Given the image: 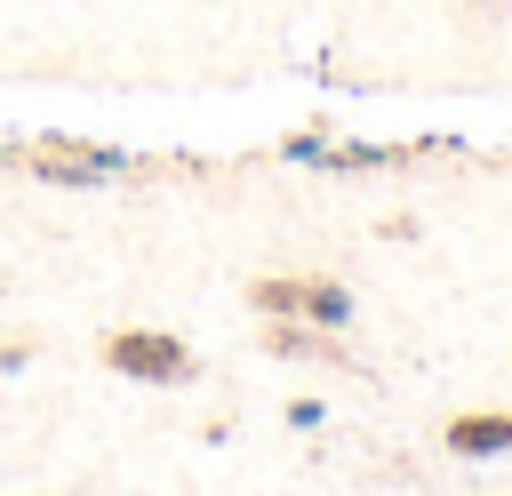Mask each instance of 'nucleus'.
<instances>
[{"instance_id":"2","label":"nucleus","mask_w":512,"mask_h":496,"mask_svg":"<svg viewBox=\"0 0 512 496\" xmlns=\"http://www.w3.org/2000/svg\"><path fill=\"white\" fill-rule=\"evenodd\" d=\"M120 168V152H96V144H32V176L48 184H104Z\"/></svg>"},{"instance_id":"5","label":"nucleus","mask_w":512,"mask_h":496,"mask_svg":"<svg viewBox=\"0 0 512 496\" xmlns=\"http://www.w3.org/2000/svg\"><path fill=\"white\" fill-rule=\"evenodd\" d=\"M304 320L312 328H344L352 320V288L344 280H304Z\"/></svg>"},{"instance_id":"3","label":"nucleus","mask_w":512,"mask_h":496,"mask_svg":"<svg viewBox=\"0 0 512 496\" xmlns=\"http://www.w3.org/2000/svg\"><path fill=\"white\" fill-rule=\"evenodd\" d=\"M456 456H504L512 448V408H464V416H448V432H440Z\"/></svg>"},{"instance_id":"4","label":"nucleus","mask_w":512,"mask_h":496,"mask_svg":"<svg viewBox=\"0 0 512 496\" xmlns=\"http://www.w3.org/2000/svg\"><path fill=\"white\" fill-rule=\"evenodd\" d=\"M248 304H256L264 320H304V280H280V272H264V280H248Z\"/></svg>"},{"instance_id":"1","label":"nucleus","mask_w":512,"mask_h":496,"mask_svg":"<svg viewBox=\"0 0 512 496\" xmlns=\"http://www.w3.org/2000/svg\"><path fill=\"white\" fill-rule=\"evenodd\" d=\"M96 352H104V368L128 376V384H192V376H200L192 344L168 336V328H112Z\"/></svg>"}]
</instances>
